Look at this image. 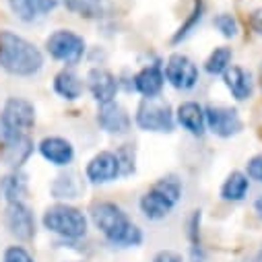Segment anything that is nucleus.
<instances>
[{
	"instance_id": "15",
	"label": "nucleus",
	"mask_w": 262,
	"mask_h": 262,
	"mask_svg": "<svg viewBox=\"0 0 262 262\" xmlns=\"http://www.w3.org/2000/svg\"><path fill=\"white\" fill-rule=\"evenodd\" d=\"M165 85V75L159 64H147L135 77H133V89L141 93L145 99H155L161 95Z\"/></svg>"
},
{
	"instance_id": "10",
	"label": "nucleus",
	"mask_w": 262,
	"mask_h": 262,
	"mask_svg": "<svg viewBox=\"0 0 262 262\" xmlns=\"http://www.w3.org/2000/svg\"><path fill=\"white\" fill-rule=\"evenodd\" d=\"M33 149L35 145L29 139V135L11 133L7 139L0 141V161L13 169H19L33 155Z\"/></svg>"
},
{
	"instance_id": "30",
	"label": "nucleus",
	"mask_w": 262,
	"mask_h": 262,
	"mask_svg": "<svg viewBox=\"0 0 262 262\" xmlns=\"http://www.w3.org/2000/svg\"><path fill=\"white\" fill-rule=\"evenodd\" d=\"M246 176H248L250 180H256V182L262 184V153L254 155V157L246 163Z\"/></svg>"
},
{
	"instance_id": "31",
	"label": "nucleus",
	"mask_w": 262,
	"mask_h": 262,
	"mask_svg": "<svg viewBox=\"0 0 262 262\" xmlns=\"http://www.w3.org/2000/svg\"><path fill=\"white\" fill-rule=\"evenodd\" d=\"M153 262H184V258L173 250H161L155 254Z\"/></svg>"
},
{
	"instance_id": "13",
	"label": "nucleus",
	"mask_w": 262,
	"mask_h": 262,
	"mask_svg": "<svg viewBox=\"0 0 262 262\" xmlns=\"http://www.w3.org/2000/svg\"><path fill=\"white\" fill-rule=\"evenodd\" d=\"M118 87H120V83H118L116 75L103 67H95L87 73V89L99 105L116 101Z\"/></svg>"
},
{
	"instance_id": "22",
	"label": "nucleus",
	"mask_w": 262,
	"mask_h": 262,
	"mask_svg": "<svg viewBox=\"0 0 262 262\" xmlns=\"http://www.w3.org/2000/svg\"><path fill=\"white\" fill-rule=\"evenodd\" d=\"M50 190L54 194V199L73 201V199H79V194H81V180L75 171H64V173L56 176Z\"/></svg>"
},
{
	"instance_id": "26",
	"label": "nucleus",
	"mask_w": 262,
	"mask_h": 262,
	"mask_svg": "<svg viewBox=\"0 0 262 262\" xmlns=\"http://www.w3.org/2000/svg\"><path fill=\"white\" fill-rule=\"evenodd\" d=\"M203 13H205V5H203V0H196L194 3V9L190 11V15H188V19H186V23L178 29V33L173 35V43H180L182 39H186L194 29H196V25L201 23V19H203Z\"/></svg>"
},
{
	"instance_id": "5",
	"label": "nucleus",
	"mask_w": 262,
	"mask_h": 262,
	"mask_svg": "<svg viewBox=\"0 0 262 262\" xmlns=\"http://www.w3.org/2000/svg\"><path fill=\"white\" fill-rule=\"evenodd\" d=\"M135 122L145 133H161L169 135L176 128V112L171 105L159 97L155 99H143L137 107Z\"/></svg>"
},
{
	"instance_id": "17",
	"label": "nucleus",
	"mask_w": 262,
	"mask_h": 262,
	"mask_svg": "<svg viewBox=\"0 0 262 262\" xmlns=\"http://www.w3.org/2000/svg\"><path fill=\"white\" fill-rule=\"evenodd\" d=\"M176 124H180L192 137H203L207 133L205 107L196 101H184L176 110Z\"/></svg>"
},
{
	"instance_id": "4",
	"label": "nucleus",
	"mask_w": 262,
	"mask_h": 262,
	"mask_svg": "<svg viewBox=\"0 0 262 262\" xmlns=\"http://www.w3.org/2000/svg\"><path fill=\"white\" fill-rule=\"evenodd\" d=\"M43 227L60 237H67V239H81L87 233V217L83 211H79L77 207L71 205H52L46 209L43 219H41Z\"/></svg>"
},
{
	"instance_id": "27",
	"label": "nucleus",
	"mask_w": 262,
	"mask_h": 262,
	"mask_svg": "<svg viewBox=\"0 0 262 262\" xmlns=\"http://www.w3.org/2000/svg\"><path fill=\"white\" fill-rule=\"evenodd\" d=\"M116 157L120 161V176L128 178L137 171V151L135 145H120L116 149Z\"/></svg>"
},
{
	"instance_id": "7",
	"label": "nucleus",
	"mask_w": 262,
	"mask_h": 262,
	"mask_svg": "<svg viewBox=\"0 0 262 262\" xmlns=\"http://www.w3.org/2000/svg\"><path fill=\"white\" fill-rule=\"evenodd\" d=\"M165 81L178 91H190L199 83V67L184 54H171L163 69Z\"/></svg>"
},
{
	"instance_id": "14",
	"label": "nucleus",
	"mask_w": 262,
	"mask_h": 262,
	"mask_svg": "<svg viewBox=\"0 0 262 262\" xmlns=\"http://www.w3.org/2000/svg\"><path fill=\"white\" fill-rule=\"evenodd\" d=\"M97 124L107 135H128L130 128H133V118H130L124 105H120L118 101H112V103L99 105Z\"/></svg>"
},
{
	"instance_id": "20",
	"label": "nucleus",
	"mask_w": 262,
	"mask_h": 262,
	"mask_svg": "<svg viewBox=\"0 0 262 262\" xmlns=\"http://www.w3.org/2000/svg\"><path fill=\"white\" fill-rule=\"evenodd\" d=\"M83 89H85V83L75 71L64 69L54 77V91L67 101H77L83 95Z\"/></svg>"
},
{
	"instance_id": "18",
	"label": "nucleus",
	"mask_w": 262,
	"mask_h": 262,
	"mask_svg": "<svg viewBox=\"0 0 262 262\" xmlns=\"http://www.w3.org/2000/svg\"><path fill=\"white\" fill-rule=\"evenodd\" d=\"M58 5H60V0H9L13 15L25 23H33L50 15Z\"/></svg>"
},
{
	"instance_id": "8",
	"label": "nucleus",
	"mask_w": 262,
	"mask_h": 262,
	"mask_svg": "<svg viewBox=\"0 0 262 262\" xmlns=\"http://www.w3.org/2000/svg\"><path fill=\"white\" fill-rule=\"evenodd\" d=\"M205 120H207V130H211L215 137H221V139L235 137L244 130V122L235 107L209 105L205 107Z\"/></svg>"
},
{
	"instance_id": "23",
	"label": "nucleus",
	"mask_w": 262,
	"mask_h": 262,
	"mask_svg": "<svg viewBox=\"0 0 262 262\" xmlns=\"http://www.w3.org/2000/svg\"><path fill=\"white\" fill-rule=\"evenodd\" d=\"M0 188H3V194L9 203H23L27 194V176L21 169H15L3 178Z\"/></svg>"
},
{
	"instance_id": "3",
	"label": "nucleus",
	"mask_w": 262,
	"mask_h": 262,
	"mask_svg": "<svg viewBox=\"0 0 262 262\" xmlns=\"http://www.w3.org/2000/svg\"><path fill=\"white\" fill-rule=\"evenodd\" d=\"M182 192H184V188H182V182L178 176H163L141 196L139 207H141L143 215L151 221L165 219L180 203Z\"/></svg>"
},
{
	"instance_id": "29",
	"label": "nucleus",
	"mask_w": 262,
	"mask_h": 262,
	"mask_svg": "<svg viewBox=\"0 0 262 262\" xmlns=\"http://www.w3.org/2000/svg\"><path fill=\"white\" fill-rule=\"evenodd\" d=\"M3 262H35V260L23 246H11L5 250Z\"/></svg>"
},
{
	"instance_id": "1",
	"label": "nucleus",
	"mask_w": 262,
	"mask_h": 262,
	"mask_svg": "<svg viewBox=\"0 0 262 262\" xmlns=\"http://www.w3.org/2000/svg\"><path fill=\"white\" fill-rule=\"evenodd\" d=\"M93 225L103 233V237L118 248H135L143 244V231L137 223L130 221L122 207L110 201L95 203L91 207Z\"/></svg>"
},
{
	"instance_id": "34",
	"label": "nucleus",
	"mask_w": 262,
	"mask_h": 262,
	"mask_svg": "<svg viewBox=\"0 0 262 262\" xmlns=\"http://www.w3.org/2000/svg\"><path fill=\"white\" fill-rule=\"evenodd\" d=\"M254 262H262V246H260V250H258V254L254 256Z\"/></svg>"
},
{
	"instance_id": "32",
	"label": "nucleus",
	"mask_w": 262,
	"mask_h": 262,
	"mask_svg": "<svg viewBox=\"0 0 262 262\" xmlns=\"http://www.w3.org/2000/svg\"><path fill=\"white\" fill-rule=\"evenodd\" d=\"M250 23H252V29L256 33H262V9H256L250 17Z\"/></svg>"
},
{
	"instance_id": "33",
	"label": "nucleus",
	"mask_w": 262,
	"mask_h": 262,
	"mask_svg": "<svg viewBox=\"0 0 262 262\" xmlns=\"http://www.w3.org/2000/svg\"><path fill=\"white\" fill-rule=\"evenodd\" d=\"M254 211H256L258 217L262 219V196H258V199H256V203H254Z\"/></svg>"
},
{
	"instance_id": "16",
	"label": "nucleus",
	"mask_w": 262,
	"mask_h": 262,
	"mask_svg": "<svg viewBox=\"0 0 262 262\" xmlns=\"http://www.w3.org/2000/svg\"><path fill=\"white\" fill-rule=\"evenodd\" d=\"M39 153L41 157L56 165V167H67L73 163L75 159V147L71 141L67 139H62V137H46L41 143H39Z\"/></svg>"
},
{
	"instance_id": "28",
	"label": "nucleus",
	"mask_w": 262,
	"mask_h": 262,
	"mask_svg": "<svg viewBox=\"0 0 262 262\" xmlns=\"http://www.w3.org/2000/svg\"><path fill=\"white\" fill-rule=\"evenodd\" d=\"M215 27H217V31H219L223 37H227V39L235 37L237 31H239L237 19H235L233 15H229V13H221V15H217V17H215Z\"/></svg>"
},
{
	"instance_id": "9",
	"label": "nucleus",
	"mask_w": 262,
	"mask_h": 262,
	"mask_svg": "<svg viewBox=\"0 0 262 262\" xmlns=\"http://www.w3.org/2000/svg\"><path fill=\"white\" fill-rule=\"evenodd\" d=\"M0 118H3V124L7 126L9 133L27 135L35 126V107L31 101H27L23 97H11V99H7Z\"/></svg>"
},
{
	"instance_id": "11",
	"label": "nucleus",
	"mask_w": 262,
	"mask_h": 262,
	"mask_svg": "<svg viewBox=\"0 0 262 262\" xmlns=\"http://www.w3.org/2000/svg\"><path fill=\"white\" fill-rule=\"evenodd\" d=\"M85 178L95 186L116 182L120 178V161H118L116 153L99 151L97 155H93L85 167Z\"/></svg>"
},
{
	"instance_id": "19",
	"label": "nucleus",
	"mask_w": 262,
	"mask_h": 262,
	"mask_svg": "<svg viewBox=\"0 0 262 262\" xmlns=\"http://www.w3.org/2000/svg\"><path fill=\"white\" fill-rule=\"evenodd\" d=\"M223 83L235 101H248L254 93V79L250 71L242 67H229L223 73Z\"/></svg>"
},
{
	"instance_id": "6",
	"label": "nucleus",
	"mask_w": 262,
	"mask_h": 262,
	"mask_svg": "<svg viewBox=\"0 0 262 262\" xmlns=\"http://www.w3.org/2000/svg\"><path fill=\"white\" fill-rule=\"evenodd\" d=\"M46 50L54 60L67 64V67H77L87 52V43L79 33L71 29H56L48 35Z\"/></svg>"
},
{
	"instance_id": "24",
	"label": "nucleus",
	"mask_w": 262,
	"mask_h": 262,
	"mask_svg": "<svg viewBox=\"0 0 262 262\" xmlns=\"http://www.w3.org/2000/svg\"><path fill=\"white\" fill-rule=\"evenodd\" d=\"M231 60H233V52H231V48H227V46H217L211 54H209V58H207V62H205V69H207V73L209 75H223L229 67H231Z\"/></svg>"
},
{
	"instance_id": "12",
	"label": "nucleus",
	"mask_w": 262,
	"mask_h": 262,
	"mask_svg": "<svg viewBox=\"0 0 262 262\" xmlns=\"http://www.w3.org/2000/svg\"><path fill=\"white\" fill-rule=\"evenodd\" d=\"M5 223L11 235L21 242H29L35 237V217L25 203H9L5 211Z\"/></svg>"
},
{
	"instance_id": "25",
	"label": "nucleus",
	"mask_w": 262,
	"mask_h": 262,
	"mask_svg": "<svg viewBox=\"0 0 262 262\" xmlns=\"http://www.w3.org/2000/svg\"><path fill=\"white\" fill-rule=\"evenodd\" d=\"M60 3H64V7L71 13L85 17V19L99 17V13L103 9V0H60Z\"/></svg>"
},
{
	"instance_id": "21",
	"label": "nucleus",
	"mask_w": 262,
	"mask_h": 262,
	"mask_svg": "<svg viewBox=\"0 0 262 262\" xmlns=\"http://www.w3.org/2000/svg\"><path fill=\"white\" fill-rule=\"evenodd\" d=\"M248 190H250V178L244 171H231L221 186V199L227 203H242Z\"/></svg>"
},
{
	"instance_id": "2",
	"label": "nucleus",
	"mask_w": 262,
	"mask_h": 262,
	"mask_svg": "<svg viewBox=\"0 0 262 262\" xmlns=\"http://www.w3.org/2000/svg\"><path fill=\"white\" fill-rule=\"evenodd\" d=\"M0 67L15 77H33L43 67V54L25 37L0 31Z\"/></svg>"
},
{
	"instance_id": "35",
	"label": "nucleus",
	"mask_w": 262,
	"mask_h": 262,
	"mask_svg": "<svg viewBox=\"0 0 262 262\" xmlns=\"http://www.w3.org/2000/svg\"><path fill=\"white\" fill-rule=\"evenodd\" d=\"M260 81H262V69H260Z\"/></svg>"
}]
</instances>
